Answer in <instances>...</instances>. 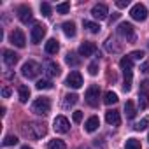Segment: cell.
<instances>
[{
    "mask_svg": "<svg viewBox=\"0 0 149 149\" xmlns=\"http://www.w3.org/2000/svg\"><path fill=\"white\" fill-rule=\"evenodd\" d=\"M51 111V100L47 97H40L37 100H33L32 104V112L37 116H47Z\"/></svg>",
    "mask_w": 149,
    "mask_h": 149,
    "instance_id": "obj_1",
    "label": "cell"
},
{
    "mask_svg": "<svg viewBox=\"0 0 149 149\" xmlns=\"http://www.w3.org/2000/svg\"><path fill=\"white\" fill-rule=\"evenodd\" d=\"M39 72H40V67H39V63L33 61V60H28V61L23 63V67H21V74H23V77H26V79H35V77L39 76Z\"/></svg>",
    "mask_w": 149,
    "mask_h": 149,
    "instance_id": "obj_2",
    "label": "cell"
},
{
    "mask_svg": "<svg viewBox=\"0 0 149 149\" xmlns=\"http://www.w3.org/2000/svg\"><path fill=\"white\" fill-rule=\"evenodd\" d=\"M25 132H26V135L30 139H42L47 130H46V126L42 123H30V125H26Z\"/></svg>",
    "mask_w": 149,
    "mask_h": 149,
    "instance_id": "obj_3",
    "label": "cell"
},
{
    "mask_svg": "<svg viewBox=\"0 0 149 149\" xmlns=\"http://www.w3.org/2000/svg\"><path fill=\"white\" fill-rule=\"evenodd\" d=\"M44 35H46V26L42 23H35L33 28H32V33H30L32 44H40L42 39H44Z\"/></svg>",
    "mask_w": 149,
    "mask_h": 149,
    "instance_id": "obj_4",
    "label": "cell"
},
{
    "mask_svg": "<svg viewBox=\"0 0 149 149\" xmlns=\"http://www.w3.org/2000/svg\"><path fill=\"white\" fill-rule=\"evenodd\" d=\"M130 16H132V19H135V21H146V18H147V9H146V6H144V4H135V6L130 9Z\"/></svg>",
    "mask_w": 149,
    "mask_h": 149,
    "instance_id": "obj_5",
    "label": "cell"
},
{
    "mask_svg": "<svg viewBox=\"0 0 149 149\" xmlns=\"http://www.w3.org/2000/svg\"><path fill=\"white\" fill-rule=\"evenodd\" d=\"M65 84H67L68 88L77 90V88H81V86H83V76H81L77 70H74V72H70V74H68V77L65 79Z\"/></svg>",
    "mask_w": 149,
    "mask_h": 149,
    "instance_id": "obj_6",
    "label": "cell"
},
{
    "mask_svg": "<svg viewBox=\"0 0 149 149\" xmlns=\"http://www.w3.org/2000/svg\"><path fill=\"white\" fill-rule=\"evenodd\" d=\"M98 98H100V88L97 84L90 86L86 90V102L91 105V107H97L98 105Z\"/></svg>",
    "mask_w": 149,
    "mask_h": 149,
    "instance_id": "obj_7",
    "label": "cell"
},
{
    "mask_svg": "<svg viewBox=\"0 0 149 149\" xmlns=\"http://www.w3.org/2000/svg\"><path fill=\"white\" fill-rule=\"evenodd\" d=\"M53 128L56 133H67L70 130V123L65 116H56L54 121H53Z\"/></svg>",
    "mask_w": 149,
    "mask_h": 149,
    "instance_id": "obj_8",
    "label": "cell"
},
{
    "mask_svg": "<svg viewBox=\"0 0 149 149\" xmlns=\"http://www.w3.org/2000/svg\"><path fill=\"white\" fill-rule=\"evenodd\" d=\"M118 33L123 35V37H125L126 40H130V42L135 40V30H133L132 23H121V25L118 26Z\"/></svg>",
    "mask_w": 149,
    "mask_h": 149,
    "instance_id": "obj_9",
    "label": "cell"
},
{
    "mask_svg": "<svg viewBox=\"0 0 149 149\" xmlns=\"http://www.w3.org/2000/svg\"><path fill=\"white\" fill-rule=\"evenodd\" d=\"M9 40H11V44L16 46V47H25V44H26L25 33H23L21 30H13L11 35H9Z\"/></svg>",
    "mask_w": 149,
    "mask_h": 149,
    "instance_id": "obj_10",
    "label": "cell"
},
{
    "mask_svg": "<svg viewBox=\"0 0 149 149\" xmlns=\"http://www.w3.org/2000/svg\"><path fill=\"white\" fill-rule=\"evenodd\" d=\"M18 18H19V21H21V23H25V25L32 23V21H33L32 9H30L28 6H21V7H18Z\"/></svg>",
    "mask_w": 149,
    "mask_h": 149,
    "instance_id": "obj_11",
    "label": "cell"
},
{
    "mask_svg": "<svg viewBox=\"0 0 149 149\" xmlns=\"http://www.w3.org/2000/svg\"><path fill=\"white\" fill-rule=\"evenodd\" d=\"M91 14H93V18H95V19L102 21V19H105V18H107L109 9H107V6H105V4H97V6H93Z\"/></svg>",
    "mask_w": 149,
    "mask_h": 149,
    "instance_id": "obj_12",
    "label": "cell"
},
{
    "mask_svg": "<svg viewBox=\"0 0 149 149\" xmlns=\"http://www.w3.org/2000/svg\"><path fill=\"white\" fill-rule=\"evenodd\" d=\"M95 51H97V44H95V42L86 40V42H83V44L79 46V54H81V56H91Z\"/></svg>",
    "mask_w": 149,
    "mask_h": 149,
    "instance_id": "obj_13",
    "label": "cell"
},
{
    "mask_svg": "<svg viewBox=\"0 0 149 149\" xmlns=\"http://www.w3.org/2000/svg\"><path fill=\"white\" fill-rule=\"evenodd\" d=\"M105 121H107L109 125H112V126H119V125H121V116H119L118 111L111 109V111L105 112Z\"/></svg>",
    "mask_w": 149,
    "mask_h": 149,
    "instance_id": "obj_14",
    "label": "cell"
},
{
    "mask_svg": "<svg viewBox=\"0 0 149 149\" xmlns=\"http://www.w3.org/2000/svg\"><path fill=\"white\" fill-rule=\"evenodd\" d=\"M18 60H19V54H16L14 51H9V49L4 51V63L7 67H14L18 63Z\"/></svg>",
    "mask_w": 149,
    "mask_h": 149,
    "instance_id": "obj_15",
    "label": "cell"
},
{
    "mask_svg": "<svg viewBox=\"0 0 149 149\" xmlns=\"http://www.w3.org/2000/svg\"><path fill=\"white\" fill-rule=\"evenodd\" d=\"M44 68H46V74H47V76H51V77L60 76V67H58L54 61H46Z\"/></svg>",
    "mask_w": 149,
    "mask_h": 149,
    "instance_id": "obj_16",
    "label": "cell"
},
{
    "mask_svg": "<svg viewBox=\"0 0 149 149\" xmlns=\"http://www.w3.org/2000/svg\"><path fill=\"white\" fill-rule=\"evenodd\" d=\"M98 126H100V119H98L97 116H91V118L84 123V130H86V132H90V133H91V132H95Z\"/></svg>",
    "mask_w": 149,
    "mask_h": 149,
    "instance_id": "obj_17",
    "label": "cell"
},
{
    "mask_svg": "<svg viewBox=\"0 0 149 149\" xmlns=\"http://www.w3.org/2000/svg\"><path fill=\"white\" fill-rule=\"evenodd\" d=\"M46 53L47 54H56L58 53V49H60V44H58V40L56 39H49L47 42H46Z\"/></svg>",
    "mask_w": 149,
    "mask_h": 149,
    "instance_id": "obj_18",
    "label": "cell"
},
{
    "mask_svg": "<svg viewBox=\"0 0 149 149\" xmlns=\"http://www.w3.org/2000/svg\"><path fill=\"white\" fill-rule=\"evenodd\" d=\"M61 28H63V33L67 37H74V35H76V23H74V21H65L61 25Z\"/></svg>",
    "mask_w": 149,
    "mask_h": 149,
    "instance_id": "obj_19",
    "label": "cell"
},
{
    "mask_svg": "<svg viewBox=\"0 0 149 149\" xmlns=\"http://www.w3.org/2000/svg\"><path fill=\"white\" fill-rule=\"evenodd\" d=\"M65 61H67V65H70V67H77V65L81 63V58H79L76 53H67Z\"/></svg>",
    "mask_w": 149,
    "mask_h": 149,
    "instance_id": "obj_20",
    "label": "cell"
},
{
    "mask_svg": "<svg viewBox=\"0 0 149 149\" xmlns=\"http://www.w3.org/2000/svg\"><path fill=\"white\" fill-rule=\"evenodd\" d=\"M18 95H19V102L26 104L28 98H30V88L28 86H19L18 88Z\"/></svg>",
    "mask_w": 149,
    "mask_h": 149,
    "instance_id": "obj_21",
    "label": "cell"
},
{
    "mask_svg": "<svg viewBox=\"0 0 149 149\" xmlns=\"http://www.w3.org/2000/svg\"><path fill=\"white\" fill-rule=\"evenodd\" d=\"M119 67L123 68V72H128V70L133 68V60H132L130 56H125V58L119 60Z\"/></svg>",
    "mask_w": 149,
    "mask_h": 149,
    "instance_id": "obj_22",
    "label": "cell"
},
{
    "mask_svg": "<svg viewBox=\"0 0 149 149\" xmlns=\"http://www.w3.org/2000/svg\"><path fill=\"white\" fill-rule=\"evenodd\" d=\"M125 112H126V118H128V119H133V118H135L137 109H135V105H133L132 100H128V102L125 104Z\"/></svg>",
    "mask_w": 149,
    "mask_h": 149,
    "instance_id": "obj_23",
    "label": "cell"
},
{
    "mask_svg": "<svg viewBox=\"0 0 149 149\" xmlns=\"http://www.w3.org/2000/svg\"><path fill=\"white\" fill-rule=\"evenodd\" d=\"M47 149H67V144L60 139H54V140L47 142Z\"/></svg>",
    "mask_w": 149,
    "mask_h": 149,
    "instance_id": "obj_24",
    "label": "cell"
},
{
    "mask_svg": "<svg viewBox=\"0 0 149 149\" xmlns=\"http://www.w3.org/2000/svg\"><path fill=\"white\" fill-rule=\"evenodd\" d=\"M118 102V95L114 93V91H107L105 95H104V104L105 105H112V104H116Z\"/></svg>",
    "mask_w": 149,
    "mask_h": 149,
    "instance_id": "obj_25",
    "label": "cell"
},
{
    "mask_svg": "<svg viewBox=\"0 0 149 149\" xmlns=\"http://www.w3.org/2000/svg\"><path fill=\"white\" fill-rule=\"evenodd\" d=\"M77 100H79V97H77L76 93H70V95H67V97H65V104H63V107L76 105V104H77Z\"/></svg>",
    "mask_w": 149,
    "mask_h": 149,
    "instance_id": "obj_26",
    "label": "cell"
},
{
    "mask_svg": "<svg viewBox=\"0 0 149 149\" xmlns=\"http://www.w3.org/2000/svg\"><path fill=\"white\" fill-rule=\"evenodd\" d=\"M125 149H142V146L137 139H128L125 144Z\"/></svg>",
    "mask_w": 149,
    "mask_h": 149,
    "instance_id": "obj_27",
    "label": "cell"
},
{
    "mask_svg": "<svg viewBox=\"0 0 149 149\" xmlns=\"http://www.w3.org/2000/svg\"><path fill=\"white\" fill-rule=\"evenodd\" d=\"M149 105V95L147 93H140L139 95V107L140 109H146Z\"/></svg>",
    "mask_w": 149,
    "mask_h": 149,
    "instance_id": "obj_28",
    "label": "cell"
},
{
    "mask_svg": "<svg viewBox=\"0 0 149 149\" xmlns=\"http://www.w3.org/2000/svg\"><path fill=\"white\" fill-rule=\"evenodd\" d=\"M147 126H149V118L146 116V118H142V119H140V121H139V123L133 126V128H135L137 132H142V130H146Z\"/></svg>",
    "mask_w": 149,
    "mask_h": 149,
    "instance_id": "obj_29",
    "label": "cell"
},
{
    "mask_svg": "<svg viewBox=\"0 0 149 149\" xmlns=\"http://www.w3.org/2000/svg\"><path fill=\"white\" fill-rule=\"evenodd\" d=\"M68 11H70V2H61L56 6V13H60V14H67Z\"/></svg>",
    "mask_w": 149,
    "mask_h": 149,
    "instance_id": "obj_30",
    "label": "cell"
},
{
    "mask_svg": "<svg viewBox=\"0 0 149 149\" xmlns=\"http://www.w3.org/2000/svg\"><path fill=\"white\" fill-rule=\"evenodd\" d=\"M84 26H86L91 33H98V32H100V25H98V23H93V21H84Z\"/></svg>",
    "mask_w": 149,
    "mask_h": 149,
    "instance_id": "obj_31",
    "label": "cell"
},
{
    "mask_svg": "<svg viewBox=\"0 0 149 149\" xmlns=\"http://www.w3.org/2000/svg\"><path fill=\"white\" fill-rule=\"evenodd\" d=\"M51 88H53L51 81H47V79H40V81H37V90H51Z\"/></svg>",
    "mask_w": 149,
    "mask_h": 149,
    "instance_id": "obj_32",
    "label": "cell"
},
{
    "mask_svg": "<svg viewBox=\"0 0 149 149\" xmlns=\"http://www.w3.org/2000/svg\"><path fill=\"white\" fill-rule=\"evenodd\" d=\"M40 13H42V16H51V6L47 4V2H42L40 4Z\"/></svg>",
    "mask_w": 149,
    "mask_h": 149,
    "instance_id": "obj_33",
    "label": "cell"
},
{
    "mask_svg": "<svg viewBox=\"0 0 149 149\" xmlns=\"http://www.w3.org/2000/svg\"><path fill=\"white\" fill-rule=\"evenodd\" d=\"M18 144V137L16 135H7L4 140V146H16Z\"/></svg>",
    "mask_w": 149,
    "mask_h": 149,
    "instance_id": "obj_34",
    "label": "cell"
},
{
    "mask_svg": "<svg viewBox=\"0 0 149 149\" xmlns=\"http://www.w3.org/2000/svg\"><path fill=\"white\" fill-rule=\"evenodd\" d=\"M88 72H90V76H97V74H98V61H93V63H90V67H88Z\"/></svg>",
    "mask_w": 149,
    "mask_h": 149,
    "instance_id": "obj_35",
    "label": "cell"
},
{
    "mask_svg": "<svg viewBox=\"0 0 149 149\" xmlns=\"http://www.w3.org/2000/svg\"><path fill=\"white\" fill-rule=\"evenodd\" d=\"M130 58L132 60H142L144 58V51H133V53H130Z\"/></svg>",
    "mask_w": 149,
    "mask_h": 149,
    "instance_id": "obj_36",
    "label": "cell"
},
{
    "mask_svg": "<svg viewBox=\"0 0 149 149\" xmlns=\"http://www.w3.org/2000/svg\"><path fill=\"white\" fill-rule=\"evenodd\" d=\"M72 119H74V123H81L83 121V112L81 111H76V112H74V116H72Z\"/></svg>",
    "mask_w": 149,
    "mask_h": 149,
    "instance_id": "obj_37",
    "label": "cell"
},
{
    "mask_svg": "<svg viewBox=\"0 0 149 149\" xmlns=\"http://www.w3.org/2000/svg\"><path fill=\"white\" fill-rule=\"evenodd\" d=\"M130 4V0H118V2H116V6L119 7V9H123V7H126Z\"/></svg>",
    "mask_w": 149,
    "mask_h": 149,
    "instance_id": "obj_38",
    "label": "cell"
},
{
    "mask_svg": "<svg viewBox=\"0 0 149 149\" xmlns=\"http://www.w3.org/2000/svg\"><path fill=\"white\" fill-rule=\"evenodd\" d=\"M2 97H4V98L11 97V88H9V86H4V88H2Z\"/></svg>",
    "mask_w": 149,
    "mask_h": 149,
    "instance_id": "obj_39",
    "label": "cell"
},
{
    "mask_svg": "<svg viewBox=\"0 0 149 149\" xmlns=\"http://www.w3.org/2000/svg\"><path fill=\"white\" fill-rule=\"evenodd\" d=\"M140 70H142L144 74H149V61H146V63H142V67H140Z\"/></svg>",
    "mask_w": 149,
    "mask_h": 149,
    "instance_id": "obj_40",
    "label": "cell"
},
{
    "mask_svg": "<svg viewBox=\"0 0 149 149\" xmlns=\"http://www.w3.org/2000/svg\"><path fill=\"white\" fill-rule=\"evenodd\" d=\"M146 90H149V81H144V83H142V93H144Z\"/></svg>",
    "mask_w": 149,
    "mask_h": 149,
    "instance_id": "obj_41",
    "label": "cell"
},
{
    "mask_svg": "<svg viewBox=\"0 0 149 149\" xmlns=\"http://www.w3.org/2000/svg\"><path fill=\"white\" fill-rule=\"evenodd\" d=\"M118 18H119V14H118V13H114V14H112V16H111V21H116V19H118Z\"/></svg>",
    "mask_w": 149,
    "mask_h": 149,
    "instance_id": "obj_42",
    "label": "cell"
},
{
    "mask_svg": "<svg viewBox=\"0 0 149 149\" xmlns=\"http://www.w3.org/2000/svg\"><path fill=\"white\" fill-rule=\"evenodd\" d=\"M21 149H32V147H30V146H23Z\"/></svg>",
    "mask_w": 149,
    "mask_h": 149,
    "instance_id": "obj_43",
    "label": "cell"
},
{
    "mask_svg": "<svg viewBox=\"0 0 149 149\" xmlns=\"http://www.w3.org/2000/svg\"><path fill=\"white\" fill-rule=\"evenodd\" d=\"M79 149H88V147H79Z\"/></svg>",
    "mask_w": 149,
    "mask_h": 149,
    "instance_id": "obj_44",
    "label": "cell"
},
{
    "mask_svg": "<svg viewBox=\"0 0 149 149\" xmlns=\"http://www.w3.org/2000/svg\"><path fill=\"white\" fill-rule=\"evenodd\" d=\"M147 140H149V135H147Z\"/></svg>",
    "mask_w": 149,
    "mask_h": 149,
    "instance_id": "obj_45",
    "label": "cell"
}]
</instances>
